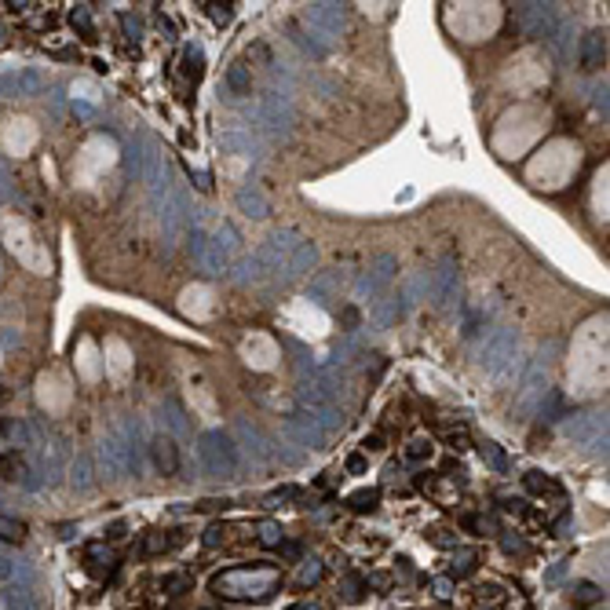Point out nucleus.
Here are the masks:
<instances>
[{"label": "nucleus", "mask_w": 610, "mask_h": 610, "mask_svg": "<svg viewBox=\"0 0 610 610\" xmlns=\"http://www.w3.org/2000/svg\"><path fill=\"white\" fill-rule=\"evenodd\" d=\"M70 26H73V34H81V41H99L95 37V26H92V11L85 4H77L70 11Z\"/></svg>", "instance_id": "1a4fd4ad"}, {"label": "nucleus", "mask_w": 610, "mask_h": 610, "mask_svg": "<svg viewBox=\"0 0 610 610\" xmlns=\"http://www.w3.org/2000/svg\"><path fill=\"white\" fill-rule=\"evenodd\" d=\"M523 486H526L530 493H537V497H552V501H563V486H559L552 475L526 472V475H523Z\"/></svg>", "instance_id": "423d86ee"}, {"label": "nucleus", "mask_w": 610, "mask_h": 610, "mask_svg": "<svg viewBox=\"0 0 610 610\" xmlns=\"http://www.w3.org/2000/svg\"><path fill=\"white\" fill-rule=\"evenodd\" d=\"M431 453H435V442H431V439H409V442H406V449H402V457H406V460H413V464H424V460H431Z\"/></svg>", "instance_id": "9d476101"}, {"label": "nucleus", "mask_w": 610, "mask_h": 610, "mask_svg": "<svg viewBox=\"0 0 610 610\" xmlns=\"http://www.w3.org/2000/svg\"><path fill=\"white\" fill-rule=\"evenodd\" d=\"M0 541H8V544H22V541H26V523L0 516Z\"/></svg>", "instance_id": "f8f14e48"}, {"label": "nucleus", "mask_w": 610, "mask_h": 610, "mask_svg": "<svg viewBox=\"0 0 610 610\" xmlns=\"http://www.w3.org/2000/svg\"><path fill=\"white\" fill-rule=\"evenodd\" d=\"M483 460L497 464V468H504V453H501V449H497L493 442H486V446H483Z\"/></svg>", "instance_id": "5701e85b"}, {"label": "nucleus", "mask_w": 610, "mask_h": 610, "mask_svg": "<svg viewBox=\"0 0 610 610\" xmlns=\"http://www.w3.org/2000/svg\"><path fill=\"white\" fill-rule=\"evenodd\" d=\"M289 610H311V607H303V603H300V607H289Z\"/></svg>", "instance_id": "bb28decb"}, {"label": "nucleus", "mask_w": 610, "mask_h": 610, "mask_svg": "<svg viewBox=\"0 0 610 610\" xmlns=\"http://www.w3.org/2000/svg\"><path fill=\"white\" fill-rule=\"evenodd\" d=\"M347 472H351V475H362V472H365V457H362V453L347 457Z\"/></svg>", "instance_id": "b1692460"}, {"label": "nucleus", "mask_w": 610, "mask_h": 610, "mask_svg": "<svg viewBox=\"0 0 610 610\" xmlns=\"http://www.w3.org/2000/svg\"><path fill=\"white\" fill-rule=\"evenodd\" d=\"M384 446H388V442H384L380 431H373V435H365V442H362L365 453H384Z\"/></svg>", "instance_id": "4be33fe9"}, {"label": "nucleus", "mask_w": 610, "mask_h": 610, "mask_svg": "<svg viewBox=\"0 0 610 610\" xmlns=\"http://www.w3.org/2000/svg\"><path fill=\"white\" fill-rule=\"evenodd\" d=\"M183 77H187V81H201V52H198V48H187V52H183Z\"/></svg>", "instance_id": "4468645a"}, {"label": "nucleus", "mask_w": 610, "mask_h": 610, "mask_svg": "<svg viewBox=\"0 0 610 610\" xmlns=\"http://www.w3.org/2000/svg\"><path fill=\"white\" fill-rule=\"evenodd\" d=\"M479 567V555L468 549V552H457L453 555V567H449V574H453V577H464V574H472Z\"/></svg>", "instance_id": "dca6fc26"}, {"label": "nucleus", "mask_w": 610, "mask_h": 610, "mask_svg": "<svg viewBox=\"0 0 610 610\" xmlns=\"http://www.w3.org/2000/svg\"><path fill=\"white\" fill-rule=\"evenodd\" d=\"M180 541H183V537L172 534V530H147V534H143V541H139V552H143V555H161V552H172Z\"/></svg>", "instance_id": "7ed1b4c3"}, {"label": "nucleus", "mask_w": 610, "mask_h": 610, "mask_svg": "<svg viewBox=\"0 0 610 610\" xmlns=\"http://www.w3.org/2000/svg\"><path fill=\"white\" fill-rule=\"evenodd\" d=\"M161 588L168 592V596H183V592L194 588V577H190V574H168L161 581Z\"/></svg>", "instance_id": "2eb2a0df"}, {"label": "nucleus", "mask_w": 610, "mask_h": 610, "mask_svg": "<svg viewBox=\"0 0 610 610\" xmlns=\"http://www.w3.org/2000/svg\"><path fill=\"white\" fill-rule=\"evenodd\" d=\"M205 11H208V19H212V22H231L234 19V4H216V0H208V4H201Z\"/></svg>", "instance_id": "a211bd4d"}, {"label": "nucleus", "mask_w": 610, "mask_h": 610, "mask_svg": "<svg viewBox=\"0 0 610 610\" xmlns=\"http://www.w3.org/2000/svg\"><path fill=\"white\" fill-rule=\"evenodd\" d=\"M150 457H154V464H157V472H165V475H172L175 468H180V453H175V442L172 439H154V446H150Z\"/></svg>", "instance_id": "39448f33"}, {"label": "nucleus", "mask_w": 610, "mask_h": 610, "mask_svg": "<svg viewBox=\"0 0 610 610\" xmlns=\"http://www.w3.org/2000/svg\"><path fill=\"white\" fill-rule=\"evenodd\" d=\"M85 570H88L92 577H99V581H106V577L117 570V555H114V549H106V541L88 544V549H85Z\"/></svg>", "instance_id": "f03ea898"}, {"label": "nucleus", "mask_w": 610, "mask_h": 610, "mask_svg": "<svg viewBox=\"0 0 610 610\" xmlns=\"http://www.w3.org/2000/svg\"><path fill=\"white\" fill-rule=\"evenodd\" d=\"M318 577H322V563H314V559H307V567L300 570V585H318Z\"/></svg>", "instance_id": "412c9836"}, {"label": "nucleus", "mask_w": 610, "mask_h": 610, "mask_svg": "<svg viewBox=\"0 0 610 610\" xmlns=\"http://www.w3.org/2000/svg\"><path fill=\"white\" fill-rule=\"evenodd\" d=\"M256 530H260V534H256V541H260L263 544V549H278V544L285 541V534H282V526L278 523H270V519H263L260 526H256Z\"/></svg>", "instance_id": "ddd939ff"}, {"label": "nucleus", "mask_w": 610, "mask_h": 610, "mask_svg": "<svg viewBox=\"0 0 610 610\" xmlns=\"http://www.w3.org/2000/svg\"><path fill=\"white\" fill-rule=\"evenodd\" d=\"M110 541H124V523H117V526H110Z\"/></svg>", "instance_id": "393cba45"}, {"label": "nucleus", "mask_w": 610, "mask_h": 610, "mask_svg": "<svg viewBox=\"0 0 610 610\" xmlns=\"http://www.w3.org/2000/svg\"><path fill=\"white\" fill-rule=\"evenodd\" d=\"M227 81H231V88H234L238 95H245V92L252 88V81H249V73H245V66H242V62H238V66H231Z\"/></svg>", "instance_id": "aec40b11"}, {"label": "nucleus", "mask_w": 610, "mask_h": 610, "mask_svg": "<svg viewBox=\"0 0 610 610\" xmlns=\"http://www.w3.org/2000/svg\"><path fill=\"white\" fill-rule=\"evenodd\" d=\"M282 585V570L275 563H252V567H234L212 577V592L219 600H238V603H260L275 596Z\"/></svg>", "instance_id": "f257e3e1"}, {"label": "nucleus", "mask_w": 610, "mask_h": 610, "mask_svg": "<svg viewBox=\"0 0 610 610\" xmlns=\"http://www.w3.org/2000/svg\"><path fill=\"white\" fill-rule=\"evenodd\" d=\"M347 508L351 511H358V516H369V511H377L380 508V490H358V493H351L347 497Z\"/></svg>", "instance_id": "0eeeda50"}, {"label": "nucleus", "mask_w": 610, "mask_h": 610, "mask_svg": "<svg viewBox=\"0 0 610 610\" xmlns=\"http://www.w3.org/2000/svg\"><path fill=\"white\" fill-rule=\"evenodd\" d=\"M8 402V388H0V406H4Z\"/></svg>", "instance_id": "a878e982"}, {"label": "nucleus", "mask_w": 610, "mask_h": 610, "mask_svg": "<svg viewBox=\"0 0 610 610\" xmlns=\"http://www.w3.org/2000/svg\"><path fill=\"white\" fill-rule=\"evenodd\" d=\"M607 62V37L603 34H588L581 41V66L585 70H603Z\"/></svg>", "instance_id": "20e7f679"}, {"label": "nucleus", "mask_w": 610, "mask_h": 610, "mask_svg": "<svg viewBox=\"0 0 610 610\" xmlns=\"http://www.w3.org/2000/svg\"><path fill=\"white\" fill-rule=\"evenodd\" d=\"M600 600H603V588L592 585V581H577V585L570 588V603H574V607H596Z\"/></svg>", "instance_id": "6e6552de"}, {"label": "nucleus", "mask_w": 610, "mask_h": 610, "mask_svg": "<svg viewBox=\"0 0 610 610\" xmlns=\"http://www.w3.org/2000/svg\"><path fill=\"white\" fill-rule=\"evenodd\" d=\"M22 472H26V464H22L19 453H4V457H0V475H4L8 483H11V479H19Z\"/></svg>", "instance_id": "f3484780"}, {"label": "nucleus", "mask_w": 610, "mask_h": 610, "mask_svg": "<svg viewBox=\"0 0 610 610\" xmlns=\"http://www.w3.org/2000/svg\"><path fill=\"white\" fill-rule=\"evenodd\" d=\"M231 534H234V526L231 523H212L205 530V549H219V544H231Z\"/></svg>", "instance_id": "9b49d317"}, {"label": "nucleus", "mask_w": 610, "mask_h": 610, "mask_svg": "<svg viewBox=\"0 0 610 610\" xmlns=\"http://www.w3.org/2000/svg\"><path fill=\"white\" fill-rule=\"evenodd\" d=\"M446 446L449 449H457V453H460V449H468L472 446V439H468V428H446Z\"/></svg>", "instance_id": "6ab92c4d"}]
</instances>
